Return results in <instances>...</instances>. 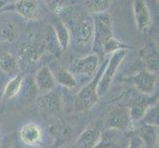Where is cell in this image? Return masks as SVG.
I'll return each instance as SVG.
<instances>
[{
    "instance_id": "obj_1",
    "label": "cell",
    "mask_w": 159,
    "mask_h": 148,
    "mask_svg": "<svg viewBox=\"0 0 159 148\" xmlns=\"http://www.w3.org/2000/svg\"><path fill=\"white\" fill-rule=\"evenodd\" d=\"M63 18L69 35L72 37L74 43L78 46H87L93 42L94 35V20L91 15L83 10H75L68 7L63 12Z\"/></svg>"
},
{
    "instance_id": "obj_2",
    "label": "cell",
    "mask_w": 159,
    "mask_h": 148,
    "mask_svg": "<svg viewBox=\"0 0 159 148\" xmlns=\"http://www.w3.org/2000/svg\"><path fill=\"white\" fill-rule=\"evenodd\" d=\"M94 20V35H93V51L98 57H103L104 45L113 38L112 19L106 14H98Z\"/></svg>"
},
{
    "instance_id": "obj_3",
    "label": "cell",
    "mask_w": 159,
    "mask_h": 148,
    "mask_svg": "<svg viewBox=\"0 0 159 148\" xmlns=\"http://www.w3.org/2000/svg\"><path fill=\"white\" fill-rule=\"evenodd\" d=\"M108 61L103 63L101 67L97 70V73L88 84H86L82 88L77 95L75 96V106L79 112L87 111L94 107L98 102V94H97V86L101 79L103 71L105 69Z\"/></svg>"
},
{
    "instance_id": "obj_4",
    "label": "cell",
    "mask_w": 159,
    "mask_h": 148,
    "mask_svg": "<svg viewBox=\"0 0 159 148\" xmlns=\"http://www.w3.org/2000/svg\"><path fill=\"white\" fill-rule=\"evenodd\" d=\"M43 52L45 48L43 45L42 36H38V34L34 32L28 33L19 49L21 61L25 65L34 64L41 58Z\"/></svg>"
},
{
    "instance_id": "obj_5",
    "label": "cell",
    "mask_w": 159,
    "mask_h": 148,
    "mask_svg": "<svg viewBox=\"0 0 159 148\" xmlns=\"http://www.w3.org/2000/svg\"><path fill=\"white\" fill-rule=\"evenodd\" d=\"M128 51L127 49H122V51H118L108 60L107 65L105 69L103 71V74L101 76V79L99 81L97 86V94L98 97L105 95L108 92L110 86H111L112 81L115 77V74L118 71L120 63H122L123 59L127 56Z\"/></svg>"
},
{
    "instance_id": "obj_6",
    "label": "cell",
    "mask_w": 159,
    "mask_h": 148,
    "mask_svg": "<svg viewBox=\"0 0 159 148\" xmlns=\"http://www.w3.org/2000/svg\"><path fill=\"white\" fill-rule=\"evenodd\" d=\"M129 138L124 131L106 128L101 132L100 138L94 148H128Z\"/></svg>"
},
{
    "instance_id": "obj_7",
    "label": "cell",
    "mask_w": 159,
    "mask_h": 148,
    "mask_svg": "<svg viewBox=\"0 0 159 148\" xmlns=\"http://www.w3.org/2000/svg\"><path fill=\"white\" fill-rule=\"evenodd\" d=\"M129 111L125 107H116L109 113L105 122L106 128H114L125 132L130 125Z\"/></svg>"
},
{
    "instance_id": "obj_8",
    "label": "cell",
    "mask_w": 159,
    "mask_h": 148,
    "mask_svg": "<svg viewBox=\"0 0 159 148\" xmlns=\"http://www.w3.org/2000/svg\"><path fill=\"white\" fill-rule=\"evenodd\" d=\"M157 103H158V95L150 96V95L139 94V96H136L134 99L129 110V117L131 122L141 120L147 110L151 108L152 106L156 105Z\"/></svg>"
},
{
    "instance_id": "obj_9",
    "label": "cell",
    "mask_w": 159,
    "mask_h": 148,
    "mask_svg": "<svg viewBox=\"0 0 159 148\" xmlns=\"http://www.w3.org/2000/svg\"><path fill=\"white\" fill-rule=\"evenodd\" d=\"M133 83L140 94L150 95L155 89L156 84V76L146 70H142L131 78L127 79Z\"/></svg>"
},
{
    "instance_id": "obj_10",
    "label": "cell",
    "mask_w": 159,
    "mask_h": 148,
    "mask_svg": "<svg viewBox=\"0 0 159 148\" xmlns=\"http://www.w3.org/2000/svg\"><path fill=\"white\" fill-rule=\"evenodd\" d=\"M103 123H95L87 128L81 133L76 142V148H94L100 138Z\"/></svg>"
},
{
    "instance_id": "obj_11",
    "label": "cell",
    "mask_w": 159,
    "mask_h": 148,
    "mask_svg": "<svg viewBox=\"0 0 159 148\" xmlns=\"http://www.w3.org/2000/svg\"><path fill=\"white\" fill-rule=\"evenodd\" d=\"M37 104L43 113L54 114L61 109V98L57 93L51 91L38 98Z\"/></svg>"
},
{
    "instance_id": "obj_12",
    "label": "cell",
    "mask_w": 159,
    "mask_h": 148,
    "mask_svg": "<svg viewBox=\"0 0 159 148\" xmlns=\"http://www.w3.org/2000/svg\"><path fill=\"white\" fill-rule=\"evenodd\" d=\"M100 58L96 54H89L83 58L76 59L71 66V71L78 74H85V75H92L95 73V71L99 65ZM71 72V73H72Z\"/></svg>"
},
{
    "instance_id": "obj_13",
    "label": "cell",
    "mask_w": 159,
    "mask_h": 148,
    "mask_svg": "<svg viewBox=\"0 0 159 148\" xmlns=\"http://www.w3.org/2000/svg\"><path fill=\"white\" fill-rule=\"evenodd\" d=\"M20 138L26 145L38 146L43 140L42 129L36 123H27L20 129Z\"/></svg>"
},
{
    "instance_id": "obj_14",
    "label": "cell",
    "mask_w": 159,
    "mask_h": 148,
    "mask_svg": "<svg viewBox=\"0 0 159 148\" xmlns=\"http://www.w3.org/2000/svg\"><path fill=\"white\" fill-rule=\"evenodd\" d=\"M133 8L138 30L139 32L146 31L150 26V14L145 1L135 0L133 2Z\"/></svg>"
},
{
    "instance_id": "obj_15",
    "label": "cell",
    "mask_w": 159,
    "mask_h": 148,
    "mask_svg": "<svg viewBox=\"0 0 159 148\" xmlns=\"http://www.w3.org/2000/svg\"><path fill=\"white\" fill-rule=\"evenodd\" d=\"M35 84L37 88L42 92L48 93L56 88L57 82L53 74L48 66L42 67L35 75Z\"/></svg>"
},
{
    "instance_id": "obj_16",
    "label": "cell",
    "mask_w": 159,
    "mask_h": 148,
    "mask_svg": "<svg viewBox=\"0 0 159 148\" xmlns=\"http://www.w3.org/2000/svg\"><path fill=\"white\" fill-rule=\"evenodd\" d=\"M43 39V48H45V52H48L53 56H58L60 53H61L62 49L59 46V43L57 41V38L54 30L52 28V26H48L45 33L42 36Z\"/></svg>"
},
{
    "instance_id": "obj_17",
    "label": "cell",
    "mask_w": 159,
    "mask_h": 148,
    "mask_svg": "<svg viewBox=\"0 0 159 148\" xmlns=\"http://www.w3.org/2000/svg\"><path fill=\"white\" fill-rule=\"evenodd\" d=\"M138 136L147 148H154L158 138V127L142 123L138 129Z\"/></svg>"
},
{
    "instance_id": "obj_18",
    "label": "cell",
    "mask_w": 159,
    "mask_h": 148,
    "mask_svg": "<svg viewBox=\"0 0 159 148\" xmlns=\"http://www.w3.org/2000/svg\"><path fill=\"white\" fill-rule=\"evenodd\" d=\"M15 8L17 10V12L25 19L32 20L37 16L38 5H37V2L35 1L19 0V1L15 2Z\"/></svg>"
},
{
    "instance_id": "obj_19",
    "label": "cell",
    "mask_w": 159,
    "mask_h": 148,
    "mask_svg": "<svg viewBox=\"0 0 159 148\" xmlns=\"http://www.w3.org/2000/svg\"><path fill=\"white\" fill-rule=\"evenodd\" d=\"M52 28L57 35L60 47H61L62 51H65V49L67 48L69 45V41H70V35H69V32L66 28V26L63 24L62 21L57 19V21L54 22V26H52Z\"/></svg>"
},
{
    "instance_id": "obj_20",
    "label": "cell",
    "mask_w": 159,
    "mask_h": 148,
    "mask_svg": "<svg viewBox=\"0 0 159 148\" xmlns=\"http://www.w3.org/2000/svg\"><path fill=\"white\" fill-rule=\"evenodd\" d=\"M17 68V60L7 52L0 51V69L6 74H13Z\"/></svg>"
},
{
    "instance_id": "obj_21",
    "label": "cell",
    "mask_w": 159,
    "mask_h": 148,
    "mask_svg": "<svg viewBox=\"0 0 159 148\" xmlns=\"http://www.w3.org/2000/svg\"><path fill=\"white\" fill-rule=\"evenodd\" d=\"M17 36V28L11 22L0 23V45L11 43Z\"/></svg>"
},
{
    "instance_id": "obj_22",
    "label": "cell",
    "mask_w": 159,
    "mask_h": 148,
    "mask_svg": "<svg viewBox=\"0 0 159 148\" xmlns=\"http://www.w3.org/2000/svg\"><path fill=\"white\" fill-rule=\"evenodd\" d=\"M22 82H23V76L21 74L15 76V77H13L11 80H9L7 83L5 84L3 96L8 99L15 97L21 89Z\"/></svg>"
},
{
    "instance_id": "obj_23",
    "label": "cell",
    "mask_w": 159,
    "mask_h": 148,
    "mask_svg": "<svg viewBox=\"0 0 159 148\" xmlns=\"http://www.w3.org/2000/svg\"><path fill=\"white\" fill-rule=\"evenodd\" d=\"M53 77L57 83L60 84L61 86L66 87L68 89H72L73 87L76 86V80L74 78V76L68 70L60 69L57 71L56 74L53 75Z\"/></svg>"
},
{
    "instance_id": "obj_24",
    "label": "cell",
    "mask_w": 159,
    "mask_h": 148,
    "mask_svg": "<svg viewBox=\"0 0 159 148\" xmlns=\"http://www.w3.org/2000/svg\"><path fill=\"white\" fill-rule=\"evenodd\" d=\"M87 10L94 14H103L111 7V1L108 0H91L85 2Z\"/></svg>"
},
{
    "instance_id": "obj_25",
    "label": "cell",
    "mask_w": 159,
    "mask_h": 148,
    "mask_svg": "<svg viewBox=\"0 0 159 148\" xmlns=\"http://www.w3.org/2000/svg\"><path fill=\"white\" fill-rule=\"evenodd\" d=\"M131 48L129 46L125 45V43H123L119 42L118 40H116L113 37L112 39H110L105 45L103 47V56H106V54L109 53H115L118 51H122V49H129Z\"/></svg>"
},
{
    "instance_id": "obj_26",
    "label": "cell",
    "mask_w": 159,
    "mask_h": 148,
    "mask_svg": "<svg viewBox=\"0 0 159 148\" xmlns=\"http://www.w3.org/2000/svg\"><path fill=\"white\" fill-rule=\"evenodd\" d=\"M158 52L152 51L150 53H147L145 56V66H146V71L155 74L158 71Z\"/></svg>"
},
{
    "instance_id": "obj_27",
    "label": "cell",
    "mask_w": 159,
    "mask_h": 148,
    "mask_svg": "<svg viewBox=\"0 0 159 148\" xmlns=\"http://www.w3.org/2000/svg\"><path fill=\"white\" fill-rule=\"evenodd\" d=\"M158 112H159L158 105H154L151 108H149L144 114L143 118L141 119L142 123L158 127Z\"/></svg>"
},
{
    "instance_id": "obj_28",
    "label": "cell",
    "mask_w": 159,
    "mask_h": 148,
    "mask_svg": "<svg viewBox=\"0 0 159 148\" xmlns=\"http://www.w3.org/2000/svg\"><path fill=\"white\" fill-rule=\"evenodd\" d=\"M142 145H143V143H142L141 139L138 135H134V136H131L129 138L128 148H141Z\"/></svg>"
},
{
    "instance_id": "obj_29",
    "label": "cell",
    "mask_w": 159,
    "mask_h": 148,
    "mask_svg": "<svg viewBox=\"0 0 159 148\" xmlns=\"http://www.w3.org/2000/svg\"><path fill=\"white\" fill-rule=\"evenodd\" d=\"M4 87H5V83H4V80L2 77H0V101L3 97V91H4Z\"/></svg>"
},
{
    "instance_id": "obj_30",
    "label": "cell",
    "mask_w": 159,
    "mask_h": 148,
    "mask_svg": "<svg viewBox=\"0 0 159 148\" xmlns=\"http://www.w3.org/2000/svg\"><path fill=\"white\" fill-rule=\"evenodd\" d=\"M5 4H7V1H0V9H1Z\"/></svg>"
},
{
    "instance_id": "obj_31",
    "label": "cell",
    "mask_w": 159,
    "mask_h": 148,
    "mask_svg": "<svg viewBox=\"0 0 159 148\" xmlns=\"http://www.w3.org/2000/svg\"><path fill=\"white\" fill-rule=\"evenodd\" d=\"M14 148H20V147H18V146H16V147H14Z\"/></svg>"
}]
</instances>
